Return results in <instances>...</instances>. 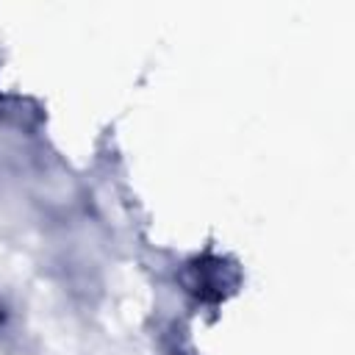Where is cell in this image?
<instances>
[{
  "mask_svg": "<svg viewBox=\"0 0 355 355\" xmlns=\"http://www.w3.org/2000/svg\"><path fill=\"white\" fill-rule=\"evenodd\" d=\"M227 266L222 261H197L189 266V291L197 294V297H205V300H216L225 294V288L233 283L225 277Z\"/></svg>",
  "mask_w": 355,
  "mask_h": 355,
  "instance_id": "cell-1",
  "label": "cell"
}]
</instances>
